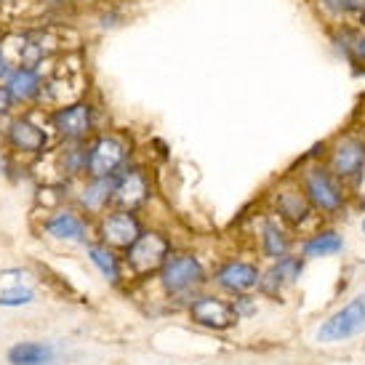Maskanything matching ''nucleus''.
I'll use <instances>...</instances> for the list:
<instances>
[{"label": "nucleus", "instance_id": "c756f323", "mask_svg": "<svg viewBox=\"0 0 365 365\" xmlns=\"http://www.w3.org/2000/svg\"><path fill=\"white\" fill-rule=\"evenodd\" d=\"M6 6H9V0H0V11L6 9Z\"/></svg>", "mask_w": 365, "mask_h": 365}, {"label": "nucleus", "instance_id": "0eeeda50", "mask_svg": "<svg viewBox=\"0 0 365 365\" xmlns=\"http://www.w3.org/2000/svg\"><path fill=\"white\" fill-rule=\"evenodd\" d=\"M163 291L171 296L192 294L205 283V269L195 254H171L158 272Z\"/></svg>", "mask_w": 365, "mask_h": 365}, {"label": "nucleus", "instance_id": "bb28decb", "mask_svg": "<svg viewBox=\"0 0 365 365\" xmlns=\"http://www.w3.org/2000/svg\"><path fill=\"white\" fill-rule=\"evenodd\" d=\"M14 67L9 59V51H6V46H3V41H0V83L6 81V75H9V70Z\"/></svg>", "mask_w": 365, "mask_h": 365}, {"label": "nucleus", "instance_id": "b1692460", "mask_svg": "<svg viewBox=\"0 0 365 365\" xmlns=\"http://www.w3.org/2000/svg\"><path fill=\"white\" fill-rule=\"evenodd\" d=\"M16 112V104L11 99L9 88H6V83H0V123H6Z\"/></svg>", "mask_w": 365, "mask_h": 365}, {"label": "nucleus", "instance_id": "dca6fc26", "mask_svg": "<svg viewBox=\"0 0 365 365\" xmlns=\"http://www.w3.org/2000/svg\"><path fill=\"white\" fill-rule=\"evenodd\" d=\"M259 280H262V272L251 262H227L216 272V285L230 294H248L259 288Z\"/></svg>", "mask_w": 365, "mask_h": 365}, {"label": "nucleus", "instance_id": "a878e982", "mask_svg": "<svg viewBox=\"0 0 365 365\" xmlns=\"http://www.w3.org/2000/svg\"><path fill=\"white\" fill-rule=\"evenodd\" d=\"M235 307V312H237V317H243V314H254L256 312V307H254V302H251V296H245V294H240V299H237V304H232Z\"/></svg>", "mask_w": 365, "mask_h": 365}, {"label": "nucleus", "instance_id": "f257e3e1", "mask_svg": "<svg viewBox=\"0 0 365 365\" xmlns=\"http://www.w3.org/2000/svg\"><path fill=\"white\" fill-rule=\"evenodd\" d=\"M46 120L51 128L56 144H86L102 131V107L91 96H75L70 102H61L46 110Z\"/></svg>", "mask_w": 365, "mask_h": 365}, {"label": "nucleus", "instance_id": "aec40b11", "mask_svg": "<svg viewBox=\"0 0 365 365\" xmlns=\"http://www.w3.org/2000/svg\"><path fill=\"white\" fill-rule=\"evenodd\" d=\"M59 349L48 341H21L9 349L11 365H56Z\"/></svg>", "mask_w": 365, "mask_h": 365}, {"label": "nucleus", "instance_id": "423d86ee", "mask_svg": "<svg viewBox=\"0 0 365 365\" xmlns=\"http://www.w3.org/2000/svg\"><path fill=\"white\" fill-rule=\"evenodd\" d=\"M144 232V222L139 219L136 211H125V208H107L104 213L96 216L93 222V235L96 240L104 243L112 251H125L128 245Z\"/></svg>", "mask_w": 365, "mask_h": 365}, {"label": "nucleus", "instance_id": "412c9836", "mask_svg": "<svg viewBox=\"0 0 365 365\" xmlns=\"http://www.w3.org/2000/svg\"><path fill=\"white\" fill-rule=\"evenodd\" d=\"M288 248H291V240H288V235H285V230L280 227L277 222H264L262 227V251L267 259H272V262H277V259H283V256H288Z\"/></svg>", "mask_w": 365, "mask_h": 365}, {"label": "nucleus", "instance_id": "f8f14e48", "mask_svg": "<svg viewBox=\"0 0 365 365\" xmlns=\"http://www.w3.org/2000/svg\"><path fill=\"white\" fill-rule=\"evenodd\" d=\"M35 299H38V288L27 269L21 267L0 269V307L19 309V307H30Z\"/></svg>", "mask_w": 365, "mask_h": 365}, {"label": "nucleus", "instance_id": "9b49d317", "mask_svg": "<svg viewBox=\"0 0 365 365\" xmlns=\"http://www.w3.org/2000/svg\"><path fill=\"white\" fill-rule=\"evenodd\" d=\"M304 192L309 197L312 208H320L323 213H336L344 205V190L331 171L325 168H309L304 173Z\"/></svg>", "mask_w": 365, "mask_h": 365}, {"label": "nucleus", "instance_id": "6ab92c4d", "mask_svg": "<svg viewBox=\"0 0 365 365\" xmlns=\"http://www.w3.org/2000/svg\"><path fill=\"white\" fill-rule=\"evenodd\" d=\"M302 259H296V256H283V259H277V262L269 267V272L262 274V280H259V288H262L264 294H280L285 285L296 283V277L302 274Z\"/></svg>", "mask_w": 365, "mask_h": 365}, {"label": "nucleus", "instance_id": "20e7f679", "mask_svg": "<svg viewBox=\"0 0 365 365\" xmlns=\"http://www.w3.org/2000/svg\"><path fill=\"white\" fill-rule=\"evenodd\" d=\"M171 254V240L165 235L158 232V230H144L123 251V264H125V272H131L133 277H150V274L160 272V267Z\"/></svg>", "mask_w": 365, "mask_h": 365}, {"label": "nucleus", "instance_id": "f03ea898", "mask_svg": "<svg viewBox=\"0 0 365 365\" xmlns=\"http://www.w3.org/2000/svg\"><path fill=\"white\" fill-rule=\"evenodd\" d=\"M41 110H16L9 120L3 123V147L11 153V158H46L53 150V133L48 128V120L43 115V120L38 118Z\"/></svg>", "mask_w": 365, "mask_h": 365}, {"label": "nucleus", "instance_id": "5701e85b", "mask_svg": "<svg viewBox=\"0 0 365 365\" xmlns=\"http://www.w3.org/2000/svg\"><path fill=\"white\" fill-rule=\"evenodd\" d=\"M123 24V14L115 6H102L99 9V16H96V27L102 32H110L115 27H120Z\"/></svg>", "mask_w": 365, "mask_h": 365}, {"label": "nucleus", "instance_id": "39448f33", "mask_svg": "<svg viewBox=\"0 0 365 365\" xmlns=\"http://www.w3.org/2000/svg\"><path fill=\"white\" fill-rule=\"evenodd\" d=\"M43 235L64 245H86L93 240V222L78 205H56L43 219Z\"/></svg>", "mask_w": 365, "mask_h": 365}, {"label": "nucleus", "instance_id": "c85d7f7f", "mask_svg": "<svg viewBox=\"0 0 365 365\" xmlns=\"http://www.w3.org/2000/svg\"><path fill=\"white\" fill-rule=\"evenodd\" d=\"M75 3H102V0H75Z\"/></svg>", "mask_w": 365, "mask_h": 365}, {"label": "nucleus", "instance_id": "ddd939ff", "mask_svg": "<svg viewBox=\"0 0 365 365\" xmlns=\"http://www.w3.org/2000/svg\"><path fill=\"white\" fill-rule=\"evenodd\" d=\"M112 187H115V176L112 179H96V176H83L75 182L72 190V200L88 216H99L107 208H112Z\"/></svg>", "mask_w": 365, "mask_h": 365}, {"label": "nucleus", "instance_id": "7c9ffc66", "mask_svg": "<svg viewBox=\"0 0 365 365\" xmlns=\"http://www.w3.org/2000/svg\"><path fill=\"white\" fill-rule=\"evenodd\" d=\"M363 235H365V222H363Z\"/></svg>", "mask_w": 365, "mask_h": 365}, {"label": "nucleus", "instance_id": "6e6552de", "mask_svg": "<svg viewBox=\"0 0 365 365\" xmlns=\"http://www.w3.org/2000/svg\"><path fill=\"white\" fill-rule=\"evenodd\" d=\"M46 78H48V72L38 70V67H21V64L11 67L3 83H6L16 110H43Z\"/></svg>", "mask_w": 365, "mask_h": 365}, {"label": "nucleus", "instance_id": "cd10ccee", "mask_svg": "<svg viewBox=\"0 0 365 365\" xmlns=\"http://www.w3.org/2000/svg\"><path fill=\"white\" fill-rule=\"evenodd\" d=\"M352 53H355L357 61H363V64H365V35H360V38L355 41V46H352Z\"/></svg>", "mask_w": 365, "mask_h": 365}, {"label": "nucleus", "instance_id": "393cba45", "mask_svg": "<svg viewBox=\"0 0 365 365\" xmlns=\"http://www.w3.org/2000/svg\"><path fill=\"white\" fill-rule=\"evenodd\" d=\"M328 9L334 11H363L365 0H323Z\"/></svg>", "mask_w": 365, "mask_h": 365}, {"label": "nucleus", "instance_id": "4468645a", "mask_svg": "<svg viewBox=\"0 0 365 365\" xmlns=\"http://www.w3.org/2000/svg\"><path fill=\"white\" fill-rule=\"evenodd\" d=\"M190 317H192L195 325H203V328H211V331H227L232 328L240 317L235 312V307L224 299H216V296H200L190 304Z\"/></svg>", "mask_w": 365, "mask_h": 365}, {"label": "nucleus", "instance_id": "2f4dec72", "mask_svg": "<svg viewBox=\"0 0 365 365\" xmlns=\"http://www.w3.org/2000/svg\"><path fill=\"white\" fill-rule=\"evenodd\" d=\"M363 133H365V125H363Z\"/></svg>", "mask_w": 365, "mask_h": 365}, {"label": "nucleus", "instance_id": "2eb2a0df", "mask_svg": "<svg viewBox=\"0 0 365 365\" xmlns=\"http://www.w3.org/2000/svg\"><path fill=\"white\" fill-rule=\"evenodd\" d=\"M331 168L336 179H357L365 168V142L360 136L339 139L331 153Z\"/></svg>", "mask_w": 365, "mask_h": 365}, {"label": "nucleus", "instance_id": "9d476101", "mask_svg": "<svg viewBox=\"0 0 365 365\" xmlns=\"http://www.w3.org/2000/svg\"><path fill=\"white\" fill-rule=\"evenodd\" d=\"M365 328V294L355 296L346 307L334 312L317 328V341L323 344H336V341H346L357 336Z\"/></svg>", "mask_w": 365, "mask_h": 365}, {"label": "nucleus", "instance_id": "1a4fd4ad", "mask_svg": "<svg viewBox=\"0 0 365 365\" xmlns=\"http://www.w3.org/2000/svg\"><path fill=\"white\" fill-rule=\"evenodd\" d=\"M153 197V182L150 173L142 165L128 163L118 176H115V187H112V205L115 208H125V211H142L144 205Z\"/></svg>", "mask_w": 365, "mask_h": 365}, {"label": "nucleus", "instance_id": "4be33fe9", "mask_svg": "<svg viewBox=\"0 0 365 365\" xmlns=\"http://www.w3.org/2000/svg\"><path fill=\"white\" fill-rule=\"evenodd\" d=\"M344 248V240L336 232H320L309 237L304 243V256L307 259H320V256H334Z\"/></svg>", "mask_w": 365, "mask_h": 365}, {"label": "nucleus", "instance_id": "f3484780", "mask_svg": "<svg viewBox=\"0 0 365 365\" xmlns=\"http://www.w3.org/2000/svg\"><path fill=\"white\" fill-rule=\"evenodd\" d=\"M274 208H277V216L283 222L294 224V227L307 222V216L312 213V203H309V197H307L302 184H288V187H283L277 192V197H274Z\"/></svg>", "mask_w": 365, "mask_h": 365}, {"label": "nucleus", "instance_id": "7ed1b4c3", "mask_svg": "<svg viewBox=\"0 0 365 365\" xmlns=\"http://www.w3.org/2000/svg\"><path fill=\"white\" fill-rule=\"evenodd\" d=\"M131 163V142L120 131H99L86 142V176L112 179Z\"/></svg>", "mask_w": 365, "mask_h": 365}, {"label": "nucleus", "instance_id": "a211bd4d", "mask_svg": "<svg viewBox=\"0 0 365 365\" xmlns=\"http://www.w3.org/2000/svg\"><path fill=\"white\" fill-rule=\"evenodd\" d=\"M86 259H88L93 269L112 285L120 283L123 274H125V264H123L120 251H112V248H107V245L99 243V240H91V243L86 245Z\"/></svg>", "mask_w": 365, "mask_h": 365}]
</instances>
